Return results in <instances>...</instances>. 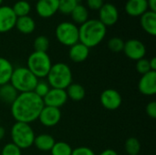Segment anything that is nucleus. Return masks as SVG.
<instances>
[{
  "instance_id": "nucleus-17",
  "label": "nucleus",
  "mask_w": 156,
  "mask_h": 155,
  "mask_svg": "<svg viewBox=\"0 0 156 155\" xmlns=\"http://www.w3.org/2000/svg\"><path fill=\"white\" fill-rule=\"evenodd\" d=\"M124 9L131 16H141L149 10L147 0H128Z\"/></svg>"
},
{
  "instance_id": "nucleus-10",
  "label": "nucleus",
  "mask_w": 156,
  "mask_h": 155,
  "mask_svg": "<svg viewBox=\"0 0 156 155\" xmlns=\"http://www.w3.org/2000/svg\"><path fill=\"white\" fill-rule=\"evenodd\" d=\"M61 111L58 108L49 107V106H44L38 119L40 123L47 127L51 128L56 126L61 120Z\"/></svg>"
},
{
  "instance_id": "nucleus-5",
  "label": "nucleus",
  "mask_w": 156,
  "mask_h": 155,
  "mask_svg": "<svg viewBox=\"0 0 156 155\" xmlns=\"http://www.w3.org/2000/svg\"><path fill=\"white\" fill-rule=\"evenodd\" d=\"M11 140L21 150L30 148L35 140V132L30 124L25 122H16L10 131Z\"/></svg>"
},
{
  "instance_id": "nucleus-6",
  "label": "nucleus",
  "mask_w": 156,
  "mask_h": 155,
  "mask_svg": "<svg viewBox=\"0 0 156 155\" xmlns=\"http://www.w3.org/2000/svg\"><path fill=\"white\" fill-rule=\"evenodd\" d=\"M52 66L51 58L47 52H32L27 61V68L37 78H46Z\"/></svg>"
},
{
  "instance_id": "nucleus-25",
  "label": "nucleus",
  "mask_w": 156,
  "mask_h": 155,
  "mask_svg": "<svg viewBox=\"0 0 156 155\" xmlns=\"http://www.w3.org/2000/svg\"><path fill=\"white\" fill-rule=\"evenodd\" d=\"M12 9L15 15L16 16V17H20V16H28L31 10V6L30 4L27 2V0H18L14 4Z\"/></svg>"
},
{
  "instance_id": "nucleus-2",
  "label": "nucleus",
  "mask_w": 156,
  "mask_h": 155,
  "mask_svg": "<svg viewBox=\"0 0 156 155\" xmlns=\"http://www.w3.org/2000/svg\"><path fill=\"white\" fill-rule=\"evenodd\" d=\"M107 33V27L99 19H88L79 27V42L89 48L101 43Z\"/></svg>"
},
{
  "instance_id": "nucleus-11",
  "label": "nucleus",
  "mask_w": 156,
  "mask_h": 155,
  "mask_svg": "<svg viewBox=\"0 0 156 155\" xmlns=\"http://www.w3.org/2000/svg\"><path fill=\"white\" fill-rule=\"evenodd\" d=\"M119 19L117 7L111 3H104L99 10V20L107 27L113 26Z\"/></svg>"
},
{
  "instance_id": "nucleus-32",
  "label": "nucleus",
  "mask_w": 156,
  "mask_h": 155,
  "mask_svg": "<svg viewBox=\"0 0 156 155\" xmlns=\"http://www.w3.org/2000/svg\"><path fill=\"white\" fill-rule=\"evenodd\" d=\"M49 90H50V87H49V85H48V83L47 81H44V80H40L39 81L38 80L37 85L35 86V89H34L33 92L37 96H38L41 99H43L47 95V93L48 92Z\"/></svg>"
},
{
  "instance_id": "nucleus-29",
  "label": "nucleus",
  "mask_w": 156,
  "mask_h": 155,
  "mask_svg": "<svg viewBox=\"0 0 156 155\" xmlns=\"http://www.w3.org/2000/svg\"><path fill=\"white\" fill-rule=\"evenodd\" d=\"M34 49L38 52H47L49 48V40L46 36H38L34 40Z\"/></svg>"
},
{
  "instance_id": "nucleus-28",
  "label": "nucleus",
  "mask_w": 156,
  "mask_h": 155,
  "mask_svg": "<svg viewBox=\"0 0 156 155\" xmlns=\"http://www.w3.org/2000/svg\"><path fill=\"white\" fill-rule=\"evenodd\" d=\"M79 5V0H58V11L64 15H70Z\"/></svg>"
},
{
  "instance_id": "nucleus-15",
  "label": "nucleus",
  "mask_w": 156,
  "mask_h": 155,
  "mask_svg": "<svg viewBox=\"0 0 156 155\" xmlns=\"http://www.w3.org/2000/svg\"><path fill=\"white\" fill-rule=\"evenodd\" d=\"M58 11V0H38L36 4V12L40 17H51Z\"/></svg>"
},
{
  "instance_id": "nucleus-12",
  "label": "nucleus",
  "mask_w": 156,
  "mask_h": 155,
  "mask_svg": "<svg viewBox=\"0 0 156 155\" xmlns=\"http://www.w3.org/2000/svg\"><path fill=\"white\" fill-rule=\"evenodd\" d=\"M45 106L54 107L59 109L64 106L68 100V96L65 90L60 89H53L50 88L47 95L42 99Z\"/></svg>"
},
{
  "instance_id": "nucleus-43",
  "label": "nucleus",
  "mask_w": 156,
  "mask_h": 155,
  "mask_svg": "<svg viewBox=\"0 0 156 155\" xmlns=\"http://www.w3.org/2000/svg\"><path fill=\"white\" fill-rule=\"evenodd\" d=\"M138 155H139V154H138Z\"/></svg>"
},
{
  "instance_id": "nucleus-24",
  "label": "nucleus",
  "mask_w": 156,
  "mask_h": 155,
  "mask_svg": "<svg viewBox=\"0 0 156 155\" xmlns=\"http://www.w3.org/2000/svg\"><path fill=\"white\" fill-rule=\"evenodd\" d=\"M70 16H71V18H72L74 24L76 23V24L82 25L89 19V11L84 5L79 4L73 9Z\"/></svg>"
},
{
  "instance_id": "nucleus-38",
  "label": "nucleus",
  "mask_w": 156,
  "mask_h": 155,
  "mask_svg": "<svg viewBox=\"0 0 156 155\" xmlns=\"http://www.w3.org/2000/svg\"><path fill=\"white\" fill-rule=\"evenodd\" d=\"M99 155H119L117 153L116 151L112 150V149H106L104 151H102Z\"/></svg>"
},
{
  "instance_id": "nucleus-41",
  "label": "nucleus",
  "mask_w": 156,
  "mask_h": 155,
  "mask_svg": "<svg viewBox=\"0 0 156 155\" xmlns=\"http://www.w3.org/2000/svg\"><path fill=\"white\" fill-rule=\"evenodd\" d=\"M2 2H3V0H0V5H2Z\"/></svg>"
},
{
  "instance_id": "nucleus-34",
  "label": "nucleus",
  "mask_w": 156,
  "mask_h": 155,
  "mask_svg": "<svg viewBox=\"0 0 156 155\" xmlns=\"http://www.w3.org/2000/svg\"><path fill=\"white\" fill-rule=\"evenodd\" d=\"M71 155H96L95 153L87 146H80L72 150Z\"/></svg>"
},
{
  "instance_id": "nucleus-7",
  "label": "nucleus",
  "mask_w": 156,
  "mask_h": 155,
  "mask_svg": "<svg viewBox=\"0 0 156 155\" xmlns=\"http://www.w3.org/2000/svg\"><path fill=\"white\" fill-rule=\"evenodd\" d=\"M58 41L66 46L71 47L79 42V27L72 22H61L55 30Z\"/></svg>"
},
{
  "instance_id": "nucleus-16",
  "label": "nucleus",
  "mask_w": 156,
  "mask_h": 155,
  "mask_svg": "<svg viewBox=\"0 0 156 155\" xmlns=\"http://www.w3.org/2000/svg\"><path fill=\"white\" fill-rule=\"evenodd\" d=\"M90 55V48L80 42L69 47V57L71 61L75 63H81L85 61Z\"/></svg>"
},
{
  "instance_id": "nucleus-8",
  "label": "nucleus",
  "mask_w": 156,
  "mask_h": 155,
  "mask_svg": "<svg viewBox=\"0 0 156 155\" xmlns=\"http://www.w3.org/2000/svg\"><path fill=\"white\" fill-rule=\"evenodd\" d=\"M122 51L128 58L137 61L145 57L146 48L142 41L133 38L124 42Z\"/></svg>"
},
{
  "instance_id": "nucleus-31",
  "label": "nucleus",
  "mask_w": 156,
  "mask_h": 155,
  "mask_svg": "<svg viewBox=\"0 0 156 155\" xmlns=\"http://www.w3.org/2000/svg\"><path fill=\"white\" fill-rule=\"evenodd\" d=\"M0 155H22V150L13 143H8L0 149Z\"/></svg>"
},
{
  "instance_id": "nucleus-1",
  "label": "nucleus",
  "mask_w": 156,
  "mask_h": 155,
  "mask_svg": "<svg viewBox=\"0 0 156 155\" xmlns=\"http://www.w3.org/2000/svg\"><path fill=\"white\" fill-rule=\"evenodd\" d=\"M43 100L33 91L19 93L10 105V112L16 122L30 124L38 119L44 107Z\"/></svg>"
},
{
  "instance_id": "nucleus-40",
  "label": "nucleus",
  "mask_w": 156,
  "mask_h": 155,
  "mask_svg": "<svg viewBox=\"0 0 156 155\" xmlns=\"http://www.w3.org/2000/svg\"><path fill=\"white\" fill-rule=\"evenodd\" d=\"M5 130L4 127L0 126V141L5 137Z\"/></svg>"
},
{
  "instance_id": "nucleus-3",
  "label": "nucleus",
  "mask_w": 156,
  "mask_h": 155,
  "mask_svg": "<svg viewBox=\"0 0 156 155\" xmlns=\"http://www.w3.org/2000/svg\"><path fill=\"white\" fill-rule=\"evenodd\" d=\"M46 78L50 88L60 90H66L73 80L70 68L63 62L52 64Z\"/></svg>"
},
{
  "instance_id": "nucleus-20",
  "label": "nucleus",
  "mask_w": 156,
  "mask_h": 155,
  "mask_svg": "<svg viewBox=\"0 0 156 155\" xmlns=\"http://www.w3.org/2000/svg\"><path fill=\"white\" fill-rule=\"evenodd\" d=\"M15 27L20 33L28 35L34 32L36 28V23H35V20L29 16H20V17H17Z\"/></svg>"
},
{
  "instance_id": "nucleus-4",
  "label": "nucleus",
  "mask_w": 156,
  "mask_h": 155,
  "mask_svg": "<svg viewBox=\"0 0 156 155\" xmlns=\"http://www.w3.org/2000/svg\"><path fill=\"white\" fill-rule=\"evenodd\" d=\"M37 81L38 79L27 67H17L14 69L9 83L18 93H24L33 91Z\"/></svg>"
},
{
  "instance_id": "nucleus-42",
  "label": "nucleus",
  "mask_w": 156,
  "mask_h": 155,
  "mask_svg": "<svg viewBox=\"0 0 156 155\" xmlns=\"http://www.w3.org/2000/svg\"><path fill=\"white\" fill-rule=\"evenodd\" d=\"M101 1H103V2H105V1H106V0H101Z\"/></svg>"
},
{
  "instance_id": "nucleus-36",
  "label": "nucleus",
  "mask_w": 156,
  "mask_h": 155,
  "mask_svg": "<svg viewBox=\"0 0 156 155\" xmlns=\"http://www.w3.org/2000/svg\"><path fill=\"white\" fill-rule=\"evenodd\" d=\"M104 4L101 0H87V5L91 10H100V8Z\"/></svg>"
},
{
  "instance_id": "nucleus-22",
  "label": "nucleus",
  "mask_w": 156,
  "mask_h": 155,
  "mask_svg": "<svg viewBox=\"0 0 156 155\" xmlns=\"http://www.w3.org/2000/svg\"><path fill=\"white\" fill-rule=\"evenodd\" d=\"M18 94L19 93L10 83L0 86V100L5 104L11 105Z\"/></svg>"
},
{
  "instance_id": "nucleus-27",
  "label": "nucleus",
  "mask_w": 156,
  "mask_h": 155,
  "mask_svg": "<svg viewBox=\"0 0 156 155\" xmlns=\"http://www.w3.org/2000/svg\"><path fill=\"white\" fill-rule=\"evenodd\" d=\"M71 146L65 142H56L50 150L51 155H71L72 153Z\"/></svg>"
},
{
  "instance_id": "nucleus-21",
  "label": "nucleus",
  "mask_w": 156,
  "mask_h": 155,
  "mask_svg": "<svg viewBox=\"0 0 156 155\" xmlns=\"http://www.w3.org/2000/svg\"><path fill=\"white\" fill-rule=\"evenodd\" d=\"M13 70L14 67L12 63L8 59L0 57V86L10 82Z\"/></svg>"
},
{
  "instance_id": "nucleus-9",
  "label": "nucleus",
  "mask_w": 156,
  "mask_h": 155,
  "mask_svg": "<svg viewBox=\"0 0 156 155\" xmlns=\"http://www.w3.org/2000/svg\"><path fill=\"white\" fill-rule=\"evenodd\" d=\"M101 104L108 111H115L119 109L122 102V98L120 92L114 89H106L100 97Z\"/></svg>"
},
{
  "instance_id": "nucleus-26",
  "label": "nucleus",
  "mask_w": 156,
  "mask_h": 155,
  "mask_svg": "<svg viewBox=\"0 0 156 155\" xmlns=\"http://www.w3.org/2000/svg\"><path fill=\"white\" fill-rule=\"evenodd\" d=\"M124 149L129 155H138L141 152V143L135 137H130L126 140Z\"/></svg>"
},
{
  "instance_id": "nucleus-37",
  "label": "nucleus",
  "mask_w": 156,
  "mask_h": 155,
  "mask_svg": "<svg viewBox=\"0 0 156 155\" xmlns=\"http://www.w3.org/2000/svg\"><path fill=\"white\" fill-rule=\"evenodd\" d=\"M148 9L152 12L156 13V0H147Z\"/></svg>"
},
{
  "instance_id": "nucleus-19",
  "label": "nucleus",
  "mask_w": 156,
  "mask_h": 155,
  "mask_svg": "<svg viewBox=\"0 0 156 155\" xmlns=\"http://www.w3.org/2000/svg\"><path fill=\"white\" fill-rule=\"evenodd\" d=\"M56 141L53 136L47 133H42L35 137L34 143L35 147L41 152H50Z\"/></svg>"
},
{
  "instance_id": "nucleus-14",
  "label": "nucleus",
  "mask_w": 156,
  "mask_h": 155,
  "mask_svg": "<svg viewBox=\"0 0 156 155\" xmlns=\"http://www.w3.org/2000/svg\"><path fill=\"white\" fill-rule=\"evenodd\" d=\"M138 90L144 96H153L156 93V71H149L142 75L138 82Z\"/></svg>"
},
{
  "instance_id": "nucleus-23",
  "label": "nucleus",
  "mask_w": 156,
  "mask_h": 155,
  "mask_svg": "<svg viewBox=\"0 0 156 155\" xmlns=\"http://www.w3.org/2000/svg\"><path fill=\"white\" fill-rule=\"evenodd\" d=\"M68 99H70L73 101H80L85 98V89L82 85L79 83H71L66 90Z\"/></svg>"
},
{
  "instance_id": "nucleus-39",
  "label": "nucleus",
  "mask_w": 156,
  "mask_h": 155,
  "mask_svg": "<svg viewBox=\"0 0 156 155\" xmlns=\"http://www.w3.org/2000/svg\"><path fill=\"white\" fill-rule=\"evenodd\" d=\"M149 65H150V69L152 71H156V58L154 57L149 60Z\"/></svg>"
},
{
  "instance_id": "nucleus-35",
  "label": "nucleus",
  "mask_w": 156,
  "mask_h": 155,
  "mask_svg": "<svg viewBox=\"0 0 156 155\" xmlns=\"http://www.w3.org/2000/svg\"><path fill=\"white\" fill-rule=\"evenodd\" d=\"M145 112L146 114L152 118V119H156V102L154 100L149 102L147 105H146V108H145Z\"/></svg>"
},
{
  "instance_id": "nucleus-13",
  "label": "nucleus",
  "mask_w": 156,
  "mask_h": 155,
  "mask_svg": "<svg viewBox=\"0 0 156 155\" xmlns=\"http://www.w3.org/2000/svg\"><path fill=\"white\" fill-rule=\"evenodd\" d=\"M16 19L17 17L11 6L0 5V33L12 30L16 26Z\"/></svg>"
},
{
  "instance_id": "nucleus-18",
  "label": "nucleus",
  "mask_w": 156,
  "mask_h": 155,
  "mask_svg": "<svg viewBox=\"0 0 156 155\" xmlns=\"http://www.w3.org/2000/svg\"><path fill=\"white\" fill-rule=\"evenodd\" d=\"M140 24L143 29L149 35L154 37L156 35V13L148 10L140 16Z\"/></svg>"
},
{
  "instance_id": "nucleus-33",
  "label": "nucleus",
  "mask_w": 156,
  "mask_h": 155,
  "mask_svg": "<svg viewBox=\"0 0 156 155\" xmlns=\"http://www.w3.org/2000/svg\"><path fill=\"white\" fill-rule=\"evenodd\" d=\"M136 70L138 73H140L141 75H144L149 71H152L150 69V65H149V60L146 59L145 58L139 59L136 61Z\"/></svg>"
},
{
  "instance_id": "nucleus-30",
  "label": "nucleus",
  "mask_w": 156,
  "mask_h": 155,
  "mask_svg": "<svg viewBox=\"0 0 156 155\" xmlns=\"http://www.w3.org/2000/svg\"><path fill=\"white\" fill-rule=\"evenodd\" d=\"M123 47H124V41L118 37H112L109 41H108V48L111 51L114 52V53H119L122 52L123 50Z\"/></svg>"
}]
</instances>
